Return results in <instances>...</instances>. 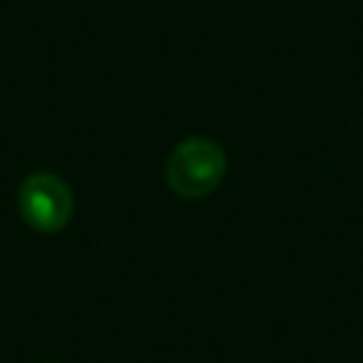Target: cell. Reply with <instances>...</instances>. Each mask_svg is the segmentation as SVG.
Here are the masks:
<instances>
[{"mask_svg": "<svg viewBox=\"0 0 363 363\" xmlns=\"http://www.w3.org/2000/svg\"><path fill=\"white\" fill-rule=\"evenodd\" d=\"M18 212L28 227L55 234L70 224L75 197L62 177L52 172H33L18 187Z\"/></svg>", "mask_w": 363, "mask_h": 363, "instance_id": "7a4b0ae2", "label": "cell"}, {"mask_svg": "<svg viewBox=\"0 0 363 363\" xmlns=\"http://www.w3.org/2000/svg\"><path fill=\"white\" fill-rule=\"evenodd\" d=\"M45 363H57V361H45Z\"/></svg>", "mask_w": 363, "mask_h": 363, "instance_id": "3957f363", "label": "cell"}, {"mask_svg": "<svg viewBox=\"0 0 363 363\" xmlns=\"http://www.w3.org/2000/svg\"><path fill=\"white\" fill-rule=\"evenodd\" d=\"M167 184L182 199L209 197L227 174V152L209 137H187L167 160Z\"/></svg>", "mask_w": 363, "mask_h": 363, "instance_id": "6da1fadb", "label": "cell"}]
</instances>
